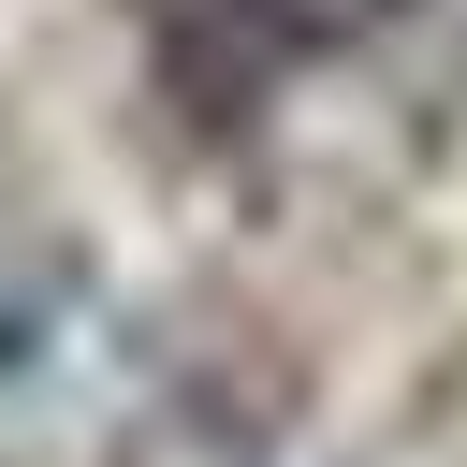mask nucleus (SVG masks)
Here are the masks:
<instances>
[{
  "label": "nucleus",
  "mask_w": 467,
  "mask_h": 467,
  "mask_svg": "<svg viewBox=\"0 0 467 467\" xmlns=\"http://www.w3.org/2000/svg\"><path fill=\"white\" fill-rule=\"evenodd\" d=\"M263 44H292V58H336V44H379L409 0H234Z\"/></svg>",
  "instance_id": "f257e3e1"
}]
</instances>
